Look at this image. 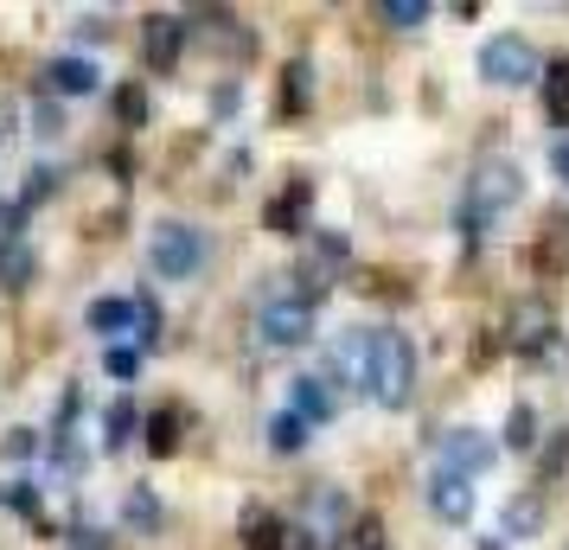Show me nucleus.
Instances as JSON below:
<instances>
[{
    "instance_id": "nucleus-1",
    "label": "nucleus",
    "mask_w": 569,
    "mask_h": 550,
    "mask_svg": "<svg viewBox=\"0 0 569 550\" xmlns=\"http://www.w3.org/2000/svg\"><path fill=\"white\" fill-rule=\"evenodd\" d=\"M365 391L378 397L385 410H403L416 391V346L410 333H397V327H371V378H365Z\"/></svg>"
},
{
    "instance_id": "nucleus-2",
    "label": "nucleus",
    "mask_w": 569,
    "mask_h": 550,
    "mask_svg": "<svg viewBox=\"0 0 569 550\" xmlns=\"http://www.w3.org/2000/svg\"><path fill=\"white\" fill-rule=\"evenodd\" d=\"M518 192H525V173H518L512 160H480L473 180H467V199H461L467 231L480 237L487 224H499V218L518 206Z\"/></svg>"
},
{
    "instance_id": "nucleus-3",
    "label": "nucleus",
    "mask_w": 569,
    "mask_h": 550,
    "mask_svg": "<svg viewBox=\"0 0 569 550\" xmlns=\"http://www.w3.org/2000/svg\"><path fill=\"white\" fill-rule=\"evenodd\" d=\"M148 262H154V276L167 282H186V276H199V262H206V237L192 231V224H154L148 231Z\"/></svg>"
},
{
    "instance_id": "nucleus-4",
    "label": "nucleus",
    "mask_w": 569,
    "mask_h": 550,
    "mask_svg": "<svg viewBox=\"0 0 569 550\" xmlns=\"http://www.w3.org/2000/svg\"><path fill=\"white\" fill-rule=\"evenodd\" d=\"M543 64L538 52H531V39L525 32H492L487 46H480V78L487 83H506V90H518V83H531Z\"/></svg>"
},
{
    "instance_id": "nucleus-5",
    "label": "nucleus",
    "mask_w": 569,
    "mask_h": 550,
    "mask_svg": "<svg viewBox=\"0 0 569 550\" xmlns=\"http://www.w3.org/2000/svg\"><path fill=\"white\" fill-rule=\"evenodd\" d=\"M492 436H480V429H448L441 436V473H461V480H473V473L492 468Z\"/></svg>"
},
{
    "instance_id": "nucleus-6",
    "label": "nucleus",
    "mask_w": 569,
    "mask_h": 550,
    "mask_svg": "<svg viewBox=\"0 0 569 550\" xmlns=\"http://www.w3.org/2000/svg\"><path fill=\"white\" fill-rule=\"evenodd\" d=\"M550 340H557V314L543 301H518L512 314H506V346L512 352H543Z\"/></svg>"
},
{
    "instance_id": "nucleus-7",
    "label": "nucleus",
    "mask_w": 569,
    "mask_h": 550,
    "mask_svg": "<svg viewBox=\"0 0 569 550\" xmlns=\"http://www.w3.org/2000/svg\"><path fill=\"white\" fill-rule=\"evenodd\" d=\"M257 327H262L269 346H308L313 340V308H301V301L288 294V301H269V308H262Z\"/></svg>"
},
{
    "instance_id": "nucleus-8",
    "label": "nucleus",
    "mask_w": 569,
    "mask_h": 550,
    "mask_svg": "<svg viewBox=\"0 0 569 550\" xmlns=\"http://www.w3.org/2000/svg\"><path fill=\"white\" fill-rule=\"evenodd\" d=\"M186 20L180 13H148V32H141V58L154 64V71H173L180 64V46H186Z\"/></svg>"
},
{
    "instance_id": "nucleus-9",
    "label": "nucleus",
    "mask_w": 569,
    "mask_h": 550,
    "mask_svg": "<svg viewBox=\"0 0 569 550\" xmlns=\"http://www.w3.org/2000/svg\"><path fill=\"white\" fill-rule=\"evenodd\" d=\"M308 206H313V186L308 180H288L282 192L262 206V224H269L276 237H295V231H301V218H308Z\"/></svg>"
},
{
    "instance_id": "nucleus-10",
    "label": "nucleus",
    "mask_w": 569,
    "mask_h": 550,
    "mask_svg": "<svg viewBox=\"0 0 569 550\" xmlns=\"http://www.w3.org/2000/svg\"><path fill=\"white\" fill-rule=\"evenodd\" d=\"M429 506H436V519L467 524L473 519V487H467L461 473H436V480H429Z\"/></svg>"
},
{
    "instance_id": "nucleus-11",
    "label": "nucleus",
    "mask_w": 569,
    "mask_h": 550,
    "mask_svg": "<svg viewBox=\"0 0 569 550\" xmlns=\"http://www.w3.org/2000/svg\"><path fill=\"white\" fill-rule=\"evenodd\" d=\"M288 410L313 429V422H333L339 417V397L327 391V378H295V403H288Z\"/></svg>"
},
{
    "instance_id": "nucleus-12",
    "label": "nucleus",
    "mask_w": 569,
    "mask_h": 550,
    "mask_svg": "<svg viewBox=\"0 0 569 550\" xmlns=\"http://www.w3.org/2000/svg\"><path fill=\"white\" fill-rule=\"evenodd\" d=\"M32 276H39V257H32L20 237H7V243H0V289H7V294H27Z\"/></svg>"
},
{
    "instance_id": "nucleus-13",
    "label": "nucleus",
    "mask_w": 569,
    "mask_h": 550,
    "mask_svg": "<svg viewBox=\"0 0 569 550\" xmlns=\"http://www.w3.org/2000/svg\"><path fill=\"white\" fill-rule=\"evenodd\" d=\"M543 531V499L538 493H512L499 512V538H538Z\"/></svg>"
},
{
    "instance_id": "nucleus-14",
    "label": "nucleus",
    "mask_w": 569,
    "mask_h": 550,
    "mask_svg": "<svg viewBox=\"0 0 569 550\" xmlns=\"http://www.w3.org/2000/svg\"><path fill=\"white\" fill-rule=\"evenodd\" d=\"M46 83H52L58 97H90L97 90V64L90 58H52L46 64Z\"/></svg>"
},
{
    "instance_id": "nucleus-15",
    "label": "nucleus",
    "mask_w": 569,
    "mask_h": 550,
    "mask_svg": "<svg viewBox=\"0 0 569 550\" xmlns=\"http://www.w3.org/2000/svg\"><path fill=\"white\" fill-rule=\"evenodd\" d=\"M237 531H243V550H282V519L269 512V506H243V519H237Z\"/></svg>"
},
{
    "instance_id": "nucleus-16",
    "label": "nucleus",
    "mask_w": 569,
    "mask_h": 550,
    "mask_svg": "<svg viewBox=\"0 0 569 550\" xmlns=\"http://www.w3.org/2000/svg\"><path fill=\"white\" fill-rule=\"evenodd\" d=\"M333 366L339 371H352V378H371V327H352L346 340H333Z\"/></svg>"
},
{
    "instance_id": "nucleus-17",
    "label": "nucleus",
    "mask_w": 569,
    "mask_h": 550,
    "mask_svg": "<svg viewBox=\"0 0 569 550\" xmlns=\"http://www.w3.org/2000/svg\"><path fill=\"white\" fill-rule=\"evenodd\" d=\"M83 320H90V333H129V327H134V301L103 294V301H90V308H83Z\"/></svg>"
},
{
    "instance_id": "nucleus-18",
    "label": "nucleus",
    "mask_w": 569,
    "mask_h": 550,
    "mask_svg": "<svg viewBox=\"0 0 569 550\" xmlns=\"http://www.w3.org/2000/svg\"><path fill=\"white\" fill-rule=\"evenodd\" d=\"M543 116H550L557 129H569V58H557V64L543 71Z\"/></svg>"
},
{
    "instance_id": "nucleus-19",
    "label": "nucleus",
    "mask_w": 569,
    "mask_h": 550,
    "mask_svg": "<svg viewBox=\"0 0 569 550\" xmlns=\"http://www.w3.org/2000/svg\"><path fill=\"white\" fill-rule=\"evenodd\" d=\"M308 103H313V64L295 58L282 71V116H295V109H308Z\"/></svg>"
},
{
    "instance_id": "nucleus-20",
    "label": "nucleus",
    "mask_w": 569,
    "mask_h": 550,
    "mask_svg": "<svg viewBox=\"0 0 569 550\" xmlns=\"http://www.w3.org/2000/svg\"><path fill=\"white\" fill-rule=\"evenodd\" d=\"M180 422H186V410H154L148 429H141L148 436V454H173L180 448Z\"/></svg>"
},
{
    "instance_id": "nucleus-21",
    "label": "nucleus",
    "mask_w": 569,
    "mask_h": 550,
    "mask_svg": "<svg viewBox=\"0 0 569 550\" xmlns=\"http://www.w3.org/2000/svg\"><path fill=\"white\" fill-rule=\"evenodd\" d=\"M269 448H276V454H301V448H308V422L295 417V410H282V417L269 422Z\"/></svg>"
},
{
    "instance_id": "nucleus-22",
    "label": "nucleus",
    "mask_w": 569,
    "mask_h": 550,
    "mask_svg": "<svg viewBox=\"0 0 569 550\" xmlns=\"http://www.w3.org/2000/svg\"><path fill=\"white\" fill-rule=\"evenodd\" d=\"M339 550H385V519H371V512H359V519L339 531Z\"/></svg>"
},
{
    "instance_id": "nucleus-23",
    "label": "nucleus",
    "mask_w": 569,
    "mask_h": 550,
    "mask_svg": "<svg viewBox=\"0 0 569 550\" xmlns=\"http://www.w3.org/2000/svg\"><path fill=\"white\" fill-rule=\"evenodd\" d=\"M129 436H134V403L122 397V403H109V417H103V448L116 454V448H129Z\"/></svg>"
},
{
    "instance_id": "nucleus-24",
    "label": "nucleus",
    "mask_w": 569,
    "mask_h": 550,
    "mask_svg": "<svg viewBox=\"0 0 569 550\" xmlns=\"http://www.w3.org/2000/svg\"><path fill=\"white\" fill-rule=\"evenodd\" d=\"M538 442V410L531 403H512V417H506V448H531Z\"/></svg>"
},
{
    "instance_id": "nucleus-25",
    "label": "nucleus",
    "mask_w": 569,
    "mask_h": 550,
    "mask_svg": "<svg viewBox=\"0 0 569 550\" xmlns=\"http://www.w3.org/2000/svg\"><path fill=\"white\" fill-rule=\"evenodd\" d=\"M378 20H390V27H422L429 20V0H385Z\"/></svg>"
},
{
    "instance_id": "nucleus-26",
    "label": "nucleus",
    "mask_w": 569,
    "mask_h": 550,
    "mask_svg": "<svg viewBox=\"0 0 569 550\" xmlns=\"http://www.w3.org/2000/svg\"><path fill=\"white\" fill-rule=\"evenodd\" d=\"M129 524H134V531H154V524H160V499L148 493V487H134V493H129Z\"/></svg>"
},
{
    "instance_id": "nucleus-27",
    "label": "nucleus",
    "mask_w": 569,
    "mask_h": 550,
    "mask_svg": "<svg viewBox=\"0 0 569 550\" xmlns=\"http://www.w3.org/2000/svg\"><path fill=\"white\" fill-rule=\"evenodd\" d=\"M116 116H122V122H141V116H148V90H141V83L116 90Z\"/></svg>"
},
{
    "instance_id": "nucleus-28",
    "label": "nucleus",
    "mask_w": 569,
    "mask_h": 550,
    "mask_svg": "<svg viewBox=\"0 0 569 550\" xmlns=\"http://www.w3.org/2000/svg\"><path fill=\"white\" fill-rule=\"evenodd\" d=\"M32 129L46 134V141H58V134H64V116H58V103H46V97H39V103H32Z\"/></svg>"
},
{
    "instance_id": "nucleus-29",
    "label": "nucleus",
    "mask_w": 569,
    "mask_h": 550,
    "mask_svg": "<svg viewBox=\"0 0 569 550\" xmlns=\"http://www.w3.org/2000/svg\"><path fill=\"white\" fill-rule=\"evenodd\" d=\"M134 327H141V340H148V346L160 340V308H154V301H134Z\"/></svg>"
},
{
    "instance_id": "nucleus-30",
    "label": "nucleus",
    "mask_w": 569,
    "mask_h": 550,
    "mask_svg": "<svg viewBox=\"0 0 569 550\" xmlns=\"http://www.w3.org/2000/svg\"><path fill=\"white\" fill-rule=\"evenodd\" d=\"M52 192H58V173L52 167H32L27 173V199H52Z\"/></svg>"
},
{
    "instance_id": "nucleus-31",
    "label": "nucleus",
    "mask_w": 569,
    "mask_h": 550,
    "mask_svg": "<svg viewBox=\"0 0 569 550\" xmlns=\"http://www.w3.org/2000/svg\"><path fill=\"white\" fill-rule=\"evenodd\" d=\"M134 366H141V359H134L129 346H116V352H103V371H109V378H134Z\"/></svg>"
},
{
    "instance_id": "nucleus-32",
    "label": "nucleus",
    "mask_w": 569,
    "mask_h": 550,
    "mask_svg": "<svg viewBox=\"0 0 569 550\" xmlns=\"http://www.w3.org/2000/svg\"><path fill=\"white\" fill-rule=\"evenodd\" d=\"M71 550H109V538L97 524H71Z\"/></svg>"
},
{
    "instance_id": "nucleus-33",
    "label": "nucleus",
    "mask_w": 569,
    "mask_h": 550,
    "mask_svg": "<svg viewBox=\"0 0 569 550\" xmlns=\"http://www.w3.org/2000/svg\"><path fill=\"white\" fill-rule=\"evenodd\" d=\"M569 468V429H557V442H550V454H543V473Z\"/></svg>"
},
{
    "instance_id": "nucleus-34",
    "label": "nucleus",
    "mask_w": 569,
    "mask_h": 550,
    "mask_svg": "<svg viewBox=\"0 0 569 550\" xmlns=\"http://www.w3.org/2000/svg\"><path fill=\"white\" fill-rule=\"evenodd\" d=\"M550 173L569 186V141H550Z\"/></svg>"
}]
</instances>
